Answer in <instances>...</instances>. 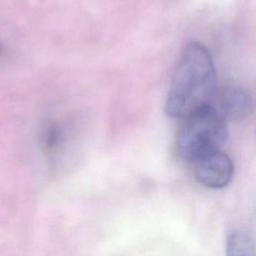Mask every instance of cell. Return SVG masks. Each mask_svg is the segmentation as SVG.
<instances>
[{
    "instance_id": "cell-2",
    "label": "cell",
    "mask_w": 256,
    "mask_h": 256,
    "mask_svg": "<svg viewBox=\"0 0 256 256\" xmlns=\"http://www.w3.org/2000/svg\"><path fill=\"white\" fill-rule=\"evenodd\" d=\"M176 137L179 156L191 164L198 158L221 150L228 137L227 120L212 104H205L185 116Z\"/></svg>"
},
{
    "instance_id": "cell-6",
    "label": "cell",
    "mask_w": 256,
    "mask_h": 256,
    "mask_svg": "<svg viewBox=\"0 0 256 256\" xmlns=\"http://www.w3.org/2000/svg\"><path fill=\"white\" fill-rule=\"evenodd\" d=\"M3 52V46H2V44H1V42H0V54Z\"/></svg>"
},
{
    "instance_id": "cell-1",
    "label": "cell",
    "mask_w": 256,
    "mask_h": 256,
    "mask_svg": "<svg viewBox=\"0 0 256 256\" xmlns=\"http://www.w3.org/2000/svg\"><path fill=\"white\" fill-rule=\"evenodd\" d=\"M216 70L209 50L191 42L184 49L173 76L165 102V113L184 118L195 109L210 103L216 89Z\"/></svg>"
},
{
    "instance_id": "cell-5",
    "label": "cell",
    "mask_w": 256,
    "mask_h": 256,
    "mask_svg": "<svg viewBox=\"0 0 256 256\" xmlns=\"http://www.w3.org/2000/svg\"><path fill=\"white\" fill-rule=\"evenodd\" d=\"M226 256H255L252 237L241 229L231 231L226 240Z\"/></svg>"
},
{
    "instance_id": "cell-3",
    "label": "cell",
    "mask_w": 256,
    "mask_h": 256,
    "mask_svg": "<svg viewBox=\"0 0 256 256\" xmlns=\"http://www.w3.org/2000/svg\"><path fill=\"white\" fill-rule=\"evenodd\" d=\"M190 165L196 180L210 189L224 188L231 182L234 175L232 160L221 150L206 154Z\"/></svg>"
},
{
    "instance_id": "cell-4",
    "label": "cell",
    "mask_w": 256,
    "mask_h": 256,
    "mask_svg": "<svg viewBox=\"0 0 256 256\" xmlns=\"http://www.w3.org/2000/svg\"><path fill=\"white\" fill-rule=\"evenodd\" d=\"M219 105L215 106L228 120H241L250 114L252 100L250 95L240 88H229L219 97Z\"/></svg>"
}]
</instances>
